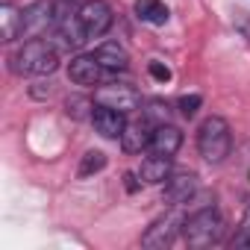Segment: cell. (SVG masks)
<instances>
[{"label":"cell","instance_id":"6da1fadb","mask_svg":"<svg viewBox=\"0 0 250 250\" xmlns=\"http://www.w3.org/2000/svg\"><path fill=\"white\" fill-rule=\"evenodd\" d=\"M59 68V50L53 47V42L44 39H30L15 56H12V71L15 74H36V77H47Z\"/></svg>","mask_w":250,"mask_h":250},{"label":"cell","instance_id":"7a4b0ae2","mask_svg":"<svg viewBox=\"0 0 250 250\" xmlns=\"http://www.w3.org/2000/svg\"><path fill=\"white\" fill-rule=\"evenodd\" d=\"M229 147H232V133H229V124L221 118V115H212L200 124L197 130V150L206 162L218 165L229 156Z\"/></svg>","mask_w":250,"mask_h":250},{"label":"cell","instance_id":"3957f363","mask_svg":"<svg viewBox=\"0 0 250 250\" xmlns=\"http://www.w3.org/2000/svg\"><path fill=\"white\" fill-rule=\"evenodd\" d=\"M224 232V218L218 209H200L183 221V238L191 247H209L221 238Z\"/></svg>","mask_w":250,"mask_h":250},{"label":"cell","instance_id":"277c9868","mask_svg":"<svg viewBox=\"0 0 250 250\" xmlns=\"http://www.w3.org/2000/svg\"><path fill=\"white\" fill-rule=\"evenodd\" d=\"M94 103L130 115V112H136V109L142 106V94H139L133 85H127V83H103V85L94 91Z\"/></svg>","mask_w":250,"mask_h":250},{"label":"cell","instance_id":"5b68a950","mask_svg":"<svg viewBox=\"0 0 250 250\" xmlns=\"http://www.w3.org/2000/svg\"><path fill=\"white\" fill-rule=\"evenodd\" d=\"M47 27H56L53 0H33L21 12V36L24 39H39L42 33H47Z\"/></svg>","mask_w":250,"mask_h":250},{"label":"cell","instance_id":"8992f818","mask_svg":"<svg viewBox=\"0 0 250 250\" xmlns=\"http://www.w3.org/2000/svg\"><path fill=\"white\" fill-rule=\"evenodd\" d=\"M80 21L88 33V39H100L103 33H109L115 15H112V6L106 3V0H85V3L80 6Z\"/></svg>","mask_w":250,"mask_h":250},{"label":"cell","instance_id":"52a82bcc","mask_svg":"<svg viewBox=\"0 0 250 250\" xmlns=\"http://www.w3.org/2000/svg\"><path fill=\"white\" fill-rule=\"evenodd\" d=\"M180 227H183V218H180L177 212H168V215L156 218V221L145 229L142 244H145V247H153V250H165V247H171V244H174V238H177Z\"/></svg>","mask_w":250,"mask_h":250},{"label":"cell","instance_id":"ba28073f","mask_svg":"<svg viewBox=\"0 0 250 250\" xmlns=\"http://www.w3.org/2000/svg\"><path fill=\"white\" fill-rule=\"evenodd\" d=\"M85 42H88V33H85L80 15H71V18L56 24V33H53V47L56 50H80Z\"/></svg>","mask_w":250,"mask_h":250},{"label":"cell","instance_id":"9c48e42d","mask_svg":"<svg viewBox=\"0 0 250 250\" xmlns=\"http://www.w3.org/2000/svg\"><path fill=\"white\" fill-rule=\"evenodd\" d=\"M103 71H106V68L97 62L94 53H80V56H74L71 65H68V77H71V83H77V85H100Z\"/></svg>","mask_w":250,"mask_h":250},{"label":"cell","instance_id":"30bf717a","mask_svg":"<svg viewBox=\"0 0 250 250\" xmlns=\"http://www.w3.org/2000/svg\"><path fill=\"white\" fill-rule=\"evenodd\" d=\"M156 127H150V118H139V121H130L121 133V147L124 153H142L145 147H150V136H153Z\"/></svg>","mask_w":250,"mask_h":250},{"label":"cell","instance_id":"8fae6325","mask_svg":"<svg viewBox=\"0 0 250 250\" xmlns=\"http://www.w3.org/2000/svg\"><path fill=\"white\" fill-rule=\"evenodd\" d=\"M91 124H94V130H97L103 139H121L124 127H127V121H124V112L109 109V106H100V103L91 109Z\"/></svg>","mask_w":250,"mask_h":250},{"label":"cell","instance_id":"7c38bea8","mask_svg":"<svg viewBox=\"0 0 250 250\" xmlns=\"http://www.w3.org/2000/svg\"><path fill=\"white\" fill-rule=\"evenodd\" d=\"M197 191V177L194 174H177V177H168L165 180V191H162V200L168 206H183L194 197Z\"/></svg>","mask_w":250,"mask_h":250},{"label":"cell","instance_id":"4fadbf2b","mask_svg":"<svg viewBox=\"0 0 250 250\" xmlns=\"http://www.w3.org/2000/svg\"><path fill=\"white\" fill-rule=\"evenodd\" d=\"M180 145H183V133L174 124H159L150 136V153H159V156H174Z\"/></svg>","mask_w":250,"mask_h":250},{"label":"cell","instance_id":"5bb4252c","mask_svg":"<svg viewBox=\"0 0 250 250\" xmlns=\"http://www.w3.org/2000/svg\"><path fill=\"white\" fill-rule=\"evenodd\" d=\"M94 56H97V62H100L106 71H124V68L130 65L127 50H124L118 42H103V44L94 50Z\"/></svg>","mask_w":250,"mask_h":250},{"label":"cell","instance_id":"9a60e30c","mask_svg":"<svg viewBox=\"0 0 250 250\" xmlns=\"http://www.w3.org/2000/svg\"><path fill=\"white\" fill-rule=\"evenodd\" d=\"M139 174H142L145 183H165V180L171 177V156H159V153L147 156V159L142 162Z\"/></svg>","mask_w":250,"mask_h":250},{"label":"cell","instance_id":"2e32d148","mask_svg":"<svg viewBox=\"0 0 250 250\" xmlns=\"http://www.w3.org/2000/svg\"><path fill=\"white\" fill-rule=\"evenodd\" d=\"M21 39V12L12 6V3H3L0 6V42H15Z\"/></svg>","mask_w":250,"mask_h":250},{"label":"cell","instance_id":"e0dca14e","mask_svg":"<svg viewBox=\"0 0 250 250\" xmlns=\"http://www.w3.org/2000/svg\"><path fill=\"white\" fill-rule=\"evenodd\" d=\"M136 15L142 21L153 24V27H162L171 18V12H168V6L162 3V0H136Z\"/></svg>","mask_w":250,"mask_h":250},{"label":"cell","instance_id":"ac0fdd59","mask_svg":"<svg viewBox=\"0 0 250 250\" xmlns=\"http://www.w3.org/2000/svg\"><path fill=\"white\" fill-rule=\"evenodd\" d=\"M103 168H106V153L103 150H85L77 174H80V180H85V177H91V174H97Z\"/></svg>","mask_w":250,"mask_h":250},{"label":"cell","instance_id":"d6986e66","mask_svg":"<svg viewBox=\"0 0 250 250\" xmlns=\"http://www.w3.org/2000/svg\"><path fill=\"white\" fill-rule=\"evenodd\" d=\"M77 3H80V0H53V18H56V24L65 21V18H71V15H77L80 12Z\"/></svg>","mask_w":250,"mask_h":250},{"label":"cell","instance_id":"ffe728a7","mask_svg":"<svg viewBox=\"0 0 250 250\" xmlns=\"http://www.w3.org/2000/svg\"><path fill=\"white\" fill-rule=\"evenodd\" d=\"M200 103H203V97H200V94H186V97H180L177 109H180V115H183V118H194V115H197V109H200Z\"/></svg>","mask_w":250,"mask_h":250},{"label":"cell","instance_id":"44dd1931","mask_svg":"<svg viewBox=\"0 0 250 250\" xmlns=\"http://www.w3.org/2000/svg\"><path fill=\"white\" fill-rule=\"evenodd\" d=\"M232 244H235V247H250V206L244 209V218H241V224H238V229H235Z\"/></svg>","mask_w":250,"mask_h":250},{"label":"cell","instance_id":"7402d4cb","mask_svg":"<svg viewBox=\"0 0 250 250\" xmlns=\"http://www.w3.org/2000/svg\"><path fill=\"white\" fill-rule=\"evenodd\" d=\"M88 106H91V103H88L85 97H68V103H65V112H68L71 118H77V121H80V118H85V115H88V112H85ZM88 118H91V115H88Z\"/></svg>","mask_w":250,"mask_h":250},{"label":"cell","instance_id":"603a6c76","mask_svg":"<svg viewBox=\"0 0 250 250\" xmlns=\"http://www.w3.org/2000/svg\"><path fill=\"white\" fill-rule=\"evenodd\" d=\"M147 71H150V77L159 80V83H168V80H171V68H168L165 62H150Z\"/></svg>","mask_w":250,"mask_h":250},{"label":"cell","instance_id":"cb8c5ba5","mask_svg":"<svg viewBox=\"0 0 250 250\" xmlns=\"http://www.w3.org/2000/svg\"><path fill=\"white\" fill-rule=\"evenodd\" d=\"M145 118H150V121H162V118H168V106H162V103H150V109L145 112ZM165 124V121H162Z\"/></svg>","mask_w":250,"mask_h":250},{"label":"cell","instance_id":"d4e9b609","mask_svg":"<svg viewBox=\"0 0 250 250\" xmlns=\"http://www.w3.org/2000/svg\"><path fill=\"white\" fill-rule=\"evenodd\" d=\"M235 27L244 33V39L250 42V15L247 12H238V18H235Z\"/></svg>","mask_w":250,"mask_h":250},{"label":"cell","instance_id":"484cf974","mask_svg":"<svg viewBox=\"0 0 250 250\" xmlns=\"http://www.w3.org/2000/svg\"><path fill=\"white\" fill-rule=\"evenodd\" d=\"M127 188H130V191H136V188H139V183H136V177H133V174H127Z\"/></svg>","mask_w":250,"mask_h":250}]
</instances>
